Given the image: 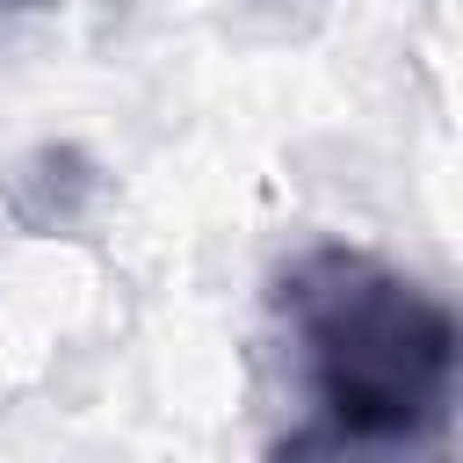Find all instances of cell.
Masks as SVG:
<instances>
[{"label":"cell","mask_w":463,"mask_h":463,"mask_svg":"<svg viewBox=\"0 0 463 463\" xmlns=\"http://www.w3.org/2000/svg\"><path fill=\"white\" fill-rule=\"evenodd\" d=\"M275 311L297 340L304 383L333 441L412 449L449 427L456 405V318L434 289L362 246H304Z\"/></svg>","instance_id":"6da1fadb"},{"label":"cell","mask_w":463,"mask_h":463,"mask_svg":"<svg viewBox=\"0 0 463 463\" xmlns=\"http://www.w3.org/2000/svg\"><path fill=\"white\" fill-rule=\"evenodd\" d=\"M275 463H347V449H340L333 434H304V441H289Z\"/></svg>","instance_id":"7a4b0ae2"}]
</instances>
